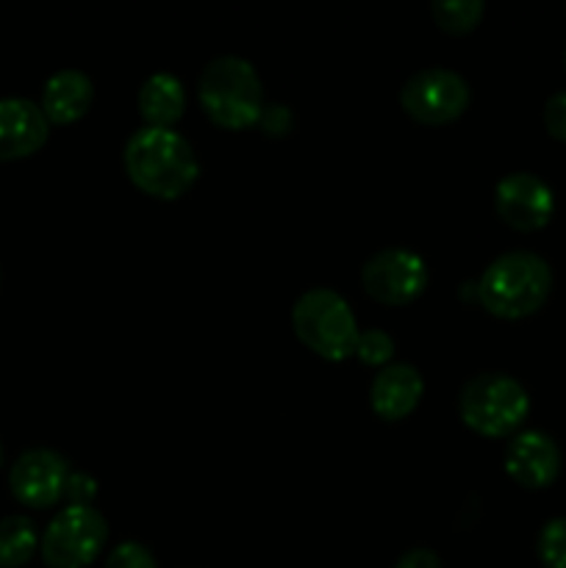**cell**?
I'll use <instances>...</instances> for the list:
<instances>
[{
  "instance_id": "cell-6",
  "label": "cell",
  "mask_w": 566,
  "mask_h": 568,
  "mask_svg": "<svg viewBox=\"0 0 566 568\" xmlns=\"http://www.w3.org/2000/svg\"><path fill=\"white\" fill-rule=\"evenodd\" d=\"M109 538V521L92 505H67L44 527L39 552L50 568H87Z\"/></svg>"
},
{
  "instance_id": "cell-12",
  "label": "cell",
  "mask_w": 566,
  "mask_h": 568,
  "mask_svg": "<svg viewBox=\"0 0 566 568\" xmlns=\"http://www.w3.org/2000/svg\"><path fill=\"white\" fill-rule=\"evenodd\" d=\"M48 133L42 105L28 98H0V161L33 155L48 142Z\"/></svg>"
},
{
  "instance_id": "cell-20",
  "label": "cell",
  "mask_w": 566,
  "mask_h": 568,
  "mask_svg": "<svg viewBox=\"0 0 566 568\" xmlns=\"http://www.w3.org/2000/svg\"><path fill=\"white\" fill-rule=\"evenodd\" d=\"M105 568H159L153 552L139 541H122L105 558Z\"/></svg>"
},
{
  "instance_id": "cell-4",
  "label": "cell",
  "mask_w": 566,
  "mask_h": 568,
  "mask_svg": "<svg viewBox=\"0 0 566 568\" xmlns=\"http://www.w3.org/2000/svg\"><path fill=\"white\" fill-rule=\"evenodd\" d=\"M292 327L300 342L327 361H344L355 355L358 322L347 300L327 286H314L294 300Z\"/></svg>"
},
{
  "instance_id": "cell-13",
  "label": "cell",
  "mask_w": 566,
  "mask_h": 568,
  "mask_svg": "<svg viewBox=\"0 0 566 568\" xmlns=\"http://www.w3.org/2000/svg\"><path fill=\"white\" fill-rule=\"evenodd\" d=\"M422 394H425L422 372L408 361H392L372 381L370 403L381 419L397 422L405 419L420 405Z\"/></svg>"
},
{
  "instance_id": "cell-15",
  "label": "cell",
  "mask_w": 566,
  "mask_h": 568,
  "mask_svg": "<svg viewBox=\"0 0 566 568\" xmlns=\"http://www.w3.org/2000/svg\"><path fill=\"white\" fill-rule=\"evenodd\" d=\"M139 111L144 116V125L172 128V122L186 109V89L175 72L159 70L148 75L137 94Z\"/></svg>"
},
{
  "instance_id": "cell-16",
  "label": "cell",
  "mask_w": 566,
  "mask_h": 568,
  "mask_svg": "<svg viewBox=\"0 0 566 568\" xmlns=\"http://www.w3.org/2000/svg\"><path fill=\"white\" fill-rule=\"evenodd\" d=\"M39 532L28 516L14 514L0 519V568H20L33 558Z\"/></svg>"
},
{
  "instance_id": "cell-11",
  "label": "cell",
  "mask_w": 566,
  "mask_h": 568,
  "mask_svg": "<svg viewBox=\"0 0 566 568\" xmlns=\"http://www.w3.org/2000/svg\"><path fill=\"white\" fill-rule=\"evenodd\" d=\"M564 455L544 430H522L505 447V471L525 488H547L558 480Z\"/></svg>"
},
{
  "instance_id": "cell-24",
  "label": "cell",
  "mask_w": 566,
  "mask_h": 568,
  "mask_svg": "<svg viewBox=\"0 0 566 568\" xmlns=\"http://www.w3.org/2000/svg\"><path fill=\"white\" fill-rule=\"evenodd\" d=\"M392 568H442V560H438V555L433 552V549L414 547L408 549V552L400 555L397 564Z\"/></svg>"
},
{
  "instance_id": "cell-21",
  "label": "cell",
  "mask_w": 566,
  "mask_h": 568,
  "mask_svg": "<svg viewBox=\"0 0 566 568\" xmlns=\"http://www.w3.org/2000/svg\"><path fill=\"white\" fill-rule=\"evenodd\" d=\"M544 125L555 139L566 142V89L547 98V103H544Z\"/></svg>"
},
{
  "instance_id": "cell-7",
  "label": "cell",
  "mask_w": 566,
  "mask_h": 568,
  "mask_svg": "<svg viewBox=\"0 0 566 568\" xmlns=\"http://www.w3.org/2000/svg\"><path fill=\"white\" fill-rule=\"evenodd\" d=\"M472 100L469 81L449 67H425L400 89V103L408 116L425 125H442L466 111Z\"/></svg>"
},
{
  "instance_id": "cell-5",
  "label": "cell",
  "mask_w": 566,
  "mask_h": 568,
  "mask_svg": "<svg viewBox=\"0 0 566 568\" xmlns=\"http://www.w3.org/2000/svg\"><path fill=\"white\" fill-rule=\"evenodd\" d=\"M458 414L481 436H508L530 414V394L508 372H481L461 388Z\"/></svg>"
},
{
  "instance_id": "cell-10",
  "label": "cell",
  "mask_w": 566,
  "mask_h": 568,
  "mask_svg": "<svg viewBox=\"0 0 566 568\" xmlns=\"http://www.w3.org/2000/svg\"><path fill=\"white\" fill-rule=\"evenodd\" d=\"M494 209L499 220L516 231H538L553 220L555 194L544 178L536 172H508L494 186Z\"/></svg>"
},
{
  "instance_id": "cell-17",
  "label": "cell",
  "mask_w": 566,
  "mask_h": 568,
  "mask_svg": "<svg viewBox=\"0 0 566 568\" xmlns=\"http://www.w3.org/2000/svg\"><path fill=\"white\" fill-rule=\"evenodd\" d=\"M483 0H436L431 6L433 20L444 28V31L464 33L481 22L483 17Z\"/></svg>"
},
{
  "instance_id": "cell-3",
  "label": "cell",
  "mask_w": 566,
  "mask_h": 568,
  "mask_svg": "<svg viewBox=\"0 0 566 568\" xmlns=\"http://www.w3.org/2000/svg\"><path fill=\"white\" fill-rule=\"evenodd\" d=\"M200 105L222 128H247L264 111V87L244 55L222 53L203 67L198 81Z\"/></svg>"
},
{
  "instance_id": "cell-26",
  "label": "cell",
  "mask_w": 566,
  "mask_h": 568,
  "mask_svg": "<svg viewBox=\"0 0 566 568\" xmlns=\"http://www.w3.org/2000/svg\"><path fill=\"white\" fill-rule=\"evenodd\" d=\"M564 61H566V50H564Z\"/></svg>"
},
{
  "instance_id": "cell-18",
  "label": "cell",
  "mask_w": 566,
  "mask_h": 568,
  "mask_svg": "<svg viewBox=\"0 0 566 568\" xmlns=\"http://www.w3.org/2000/svg\"><path fill=\"white\" fill-rule=\"evenodd\" d=\"M536 549L547 568H566V516H555L542 527Z\"/></svg>"
},
{
  "instance_id": "cell-14",
  "label": "cell",
  "mask_w": 566,
  "mask_h": 568,
  "mask_svg": "<svg viewBox=\"0 0 566 568\" xmlns=\"http://www.w3.org/2000/svg\"><path fill=\"white\" fill-rule=\"evenodd\" d=\"M94 98V83L92 78L83 70L75 67H67V70L53 72V75L44 81L42 89V111L48 116V122L55 125H70V122L81 120L89 111Z\"/></svg>"
},
{
  "instance_id": "cell-8",
  "label": "cell",
  "mask_w": 566,
  "mask_h": 568,
  "mask_svg": "<svg viewBox=\"0 0 566 568\" xmlns=\"http://www.w3.org/2000/svg\"><path fill=\"white\" fill-rule=\"evenodd\" d=\"M361 283L375 300L388 305H405L420 297L427 286V264L411 247H383L364 261Z\"/></svg>"
},
{
  "instance_id": "cell-23",
  "label": "cell",
  "mask_w": 566,
  "mask_h": 568,
  "mask_svg": "<svg viewBox=\"0 0 566 568\" xmlns=\"http://www.w3.org/2000/svg\"><path fill=\"white\" fill-rule=\"evenodd\" d=\"M259 125L264 128L270 136H283L292 128V111L286 105H264L259 116Z\"/></svg>"
},
{
  "instance_id": "cell-9",
  "label": "cell",
  "mask_w": 566,
  "mask_h": 568,
  "mask_svg": "<svg viewBox=\"0 0 566 568\" xmlns=\"http://www.w3.org/2000/svg\"><path fill=\"white\" fill-rule=\"evenodd\" d=\"M70 464L50 447L26 449L9 469V488L26 508L42 510L59 503L70 480Z\"/></svg>"
},
{
  "instance_id": "cell-1",
  "label": "cell",
  "mask_w": 566,
  "mask_h": 568,
  "mask_svg": "<svg viewBox=\"0 0 566 568\" xmlns=\"http://www.w3.org/2000/svg\"><path fill=\"white\" fill-rule=\"evenodd\" d=\"M128 178L142 192L161 200H175L198 181V153L175 128L142 125L128 136L122 150Z\"/></svg>"
},
{
  "instance_id": "cell-19",
  "label": "cell",
  "mask_w": 566,
  "mask_h": 568,
  "mask_svg": "<svg viewBox=\"0 0 566 568\" xmlns=\"http://www.w3.org/2000/svg\"><path fill=\"white\" fill-rule=\"evenodd\" d=\"M355 355L370 366H386L394 358V338L381 327H370V331L358 333V344H355Z\"/></svg>"
},
{
  "instance_id": "cell-2",
  "label": "cell",
  "mask_w": 566,
  "mask_h": 568,
  "mask_svg": "<svg viewBox=\"0 0 566 568\" xmlns=\"http://www.w3.org/2000/svg\"><path fill=\"white\" fill-rule=\"evenodd\" d=\"M553 292V270L533 250H508L483 270L477 300L499 320H522L547 303Z\"/></svg>"
},
{
  "instance_id": "cell-22",
  "label": "cell",
  "mask_w": 566,
  "mask_h": 568,
  "mask_svg": "<svg viewBox=\"0 0 566 568\" xmlns=\"http://www.w3.org/2000/svg\"><path fill=\"white\" fill-rule=\"evenodd\" d=\"M94 491H98V483L92 477L83 475V471H72L70 480H67L64 497L70 499V505H92Z\"/></svg>"
},
{
  "instance_id": "cell-25",
  "label": "cell",
  "mask_w": 566,
  "mask_h": 568,
  "mask_svg": "<svg viewBox=\"0 0 566 568\" xmlns=\"http://www.w3.org/2000/svg\"><path fill=\"white\" fill-rule=\"evenodd\" d=\"M0 464H3V447H0Z\"/></svg>"
}]
</instances>
